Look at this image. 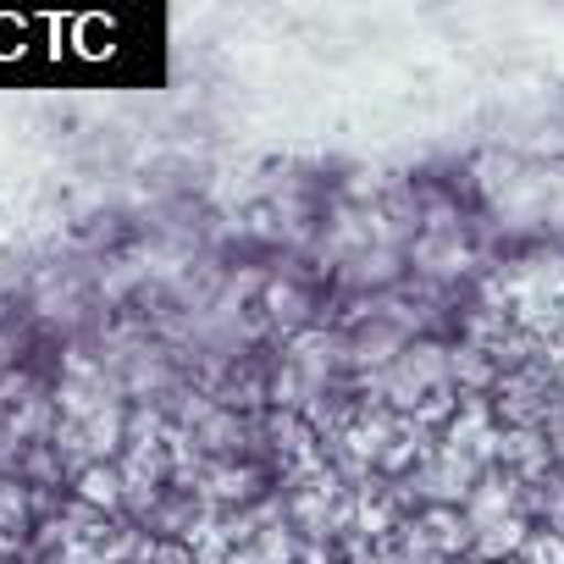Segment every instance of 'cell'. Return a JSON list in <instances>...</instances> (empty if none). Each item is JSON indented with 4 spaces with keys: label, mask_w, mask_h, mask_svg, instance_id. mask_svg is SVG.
<instances>
[{
    "label": "cell",
    "mask_w": 564,
    "mask_h": 564,
    "mask_svg": "<svg viewBox=\"0 0 564 564\" xmlns=\"http://www.w3.org/2000/svg\"><path fill=\"white\" fill-rule=\"evenodd\" d=\"M415 536H421L426 547H437V553H459V547H470L476 531H470V520H465L459 509H443V503H437V509L415 525Z\"/></svg>",
    "instance_id": "cell-1"
},
{
    "label": "cell",
    "mask_w": 564,
    "mask_h": 564,
    "mask_svg": "<svg viewBox=\"0 0 564 564\" xmlns=\"http://www.w3.org/2000/svg\"><path fill=\"white\" fill-rule=\"evenodd\" d=\"M525 536H531V531H525V520H520V514H503V520L481 525V531L470 536V547H476L481 558H492V564H498V558L520 553V547H525Z\"/></svg>",
    "instance_id": "cell-2"
},
{
    "label": "cell",
    "mask_w": 564,
    "mask_h": 564,
    "mask_svg": "<svg viewBox=\"0 0 564 564\" xmlns=\"http://www.w3.org/2000/svg\"><path fill=\"white\" fill-rule=\"evenodd\" d=\"M78 492H84V503H95V509H117V503H122V476H117L111 465H84Z\"/></svg>",
    "instance_id": "cell-3"
},
{
    "label": "cell",
    "mask_w": 564,
    "mask_h": 564,
    "mask_svg": "<svg viewBox=\"0 0 564 564\" xmlns=\"http://www.w3.org/2000/svg\"><path fill=\"white\" fill-rule=\"evenodd\" d=\"M89 443H95L100 454L122 448V415H117V410H89Z\"/></svg>",
    "instance_id": "cell-4"
},
{
    "label": "cell",
    "mask_w": 564,
    "mask_h": 564,
    "mask_svg": "<svg viewBox=\"0 0 564 564\" xmlns=\"http://www.w3.org/2000/svg\"><path fill=\"white\" fill-rule=\"evenodd\" d=\"M289 553H294V547H289V536H282V531H265V536H260V558H254V564H289Z\"/></svg>",
    "instance_id": "cell-5"
},
{
    "label": "cell",
    "mask_w": 564,
    "mask_h": 564,
    "mask_svg": "<svg viewBox=\"0 0 564 564\" xmlns=\"http://www.w3.org/2000/svg\"><path fill=\"white\" fill-rule=\"evenodd\" d=\"M210 492H216V498H243V492H249V470H221Z\"/></svg>",
    "instance_id": "cell-6"
},
{
    "label": "cell",
    "mask_w": 564,
    "mask_h": 564,
    "mask_svg": "<svg viewBox=\"0 0 564 564\" xmlns=\"http://www.w3.org/2000/svg\"><path fill=\"white\" fill-rule=\"evenodd\" d=\"M18 520H23V492L0 487V525H18Z\"/></svg>",
    "instance_id": "cell-7"
},
{
    "label": "cell",
    "mask_w": 564,
    "mask_h": 564,
    "mask_svg": "<svg viewBox=\"0 0 564 564\" xmlns=\"http://www.w3.org/2000/svg\"><path fill=\"white\" fill-rule=\"evenodd\" d=\"M161 564H194V558H188L183 547H166V553H161Z\"/></svg>",
    "instance_id": "cell-8"
},
{
    "label": "cell",
    "mask_w": 564,
    "mask_h": 564,
    "mask_svg": "<svg viewBox=\"0 0 564 564\" xmlns=\"http://www.w3.org/2000/svg\"><path fill=\"white\" fill-rule=\"evenodd\" d=\"M227 564H254V558H249V553H232V558H227Z\"/></svg>",
    "instance_id": "cell-9"
}]
</instances>
